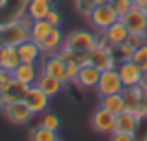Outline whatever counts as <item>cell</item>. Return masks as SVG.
Instances as JSON below:
<instances>
[{
  "instance_id": "11",
  "label": "cell",
  "mask_w": 147,
  "mask_h": 141,
  "mask_svg": "<svg viewBox=\"0 0 147 141\" xmlns=\"http://www.w3.org/2000/svg\"><path fill=\"white\" fill-rule=\"evenodd\" d=\"M23 102L28 105V108L36 115V114H43L47 108H49V102H50V96L47 93H43L36 84H31L28 86L24 96H23Z\"/></svg>"
},
{
  "instance_id": "24",
  "label": "cell",
  "mask_w": 147,
  "mask_h": 141,
  "mask_svg": "<svg viewBox=\"0 0 147 141\" xmlns=\"http://www.w3.org/2000/svg\"><path fill=\"white\" fill-rule=\"evenodd\" d=\"M113 59L116 60V64H121V62H126V60H131V55H133V47L126 41L123 43H118V45H107Z\"/></svg>"
},
{
  "instance_id": "29",
  "label": "cell",
  "mask_w": 147,
  "mask_h": 141,
  "mask_svg": "<svg viewBox=\"0 0 147 141\" xmlns=\"http://www.w3.org/2000/svg\"><path fill=\"white\" fill-rule=\"evenodd\" d=\"M75 7H76V11L82 16L88 17L90 12H92V9L95 7V4H94V0H75Z\"/></svg>"
},
{
  "instance_id": "31",
  "label": "cell",
  "mask_w": 147,
  "mask_h": 141,
  "mask_svg": "<svg viewBox=\"0 0 147 141\" xmlns=\"http://www.w3.org/2000/svg\"><path fill=\"white\" fill-rule=\"evenodd\" d=\"M45 21H47L52 28H61V24H62V14H61L55 7H52V9L49 11V14H47Z\"/></svg>"
},
{
  "instance_id": "28",
  "label": "cell",
  "mask_w": 147,
  "mask_h": 141,
  "mask_svg": "<svg viewBox=\"0 0 147 141\" xmlns=\"http://www.w3.org/2000/svg\"><path fill=\"white\" fill-rule=\"evenodd\" d=\"M40 124L45 126V127H49V129H52V131H59V127H61V119H59V115H55L54 112H47V110H45V112L42 114Z\"/></svg>"
},
{
  "instance_id": "37",
  "label": "cell",
  "mask_w": 147,
  "mask_h": 141,
  "mask_svg": "<svg viewBox=\"0 0 147 141\" xmlns=\"http://www.w3.org/2000/svg\"><path fill=\"white\" fill-rule=\"evenodd\" d=\"M113 0H94V4L95 5H99V4H111Z\"/></svg>"
},
{
  "instance_id": "35",
  "label": "cell",
  "mask_w": 147,
  "mask_h": 141,
  "mask_svg": "<svg viewBox=\"0 0 147 141\" xmlns=\"http://www.w3.org/2000/svg\"><path fill=\"white\" fill-rule=\"evenodd\" d=\"M12 78V74L9 72L7 69H4L2 65H0V84H4V83H7L9 79Z\"/></svg>"
},
{
  "instance_id": "14",
  "label": "cell",
  "mask_w": 147,
  "mask_h": 141,
  "mask_svg": "<svg viewBox=\"0 0 147 141\" xmlns=\"http://www.w3.org/2000/svg\"><path fill=\"white\" fill-rule=\"evenodd\" d=\"M40 65L38 64H28V62H21L14 70H12V78L16 81H21L28 86L36 84V79L40 76Z\"/></svg>"
},
{
  "instance_id": "16",
  "label": "cell",
  "mask_w": 147,
  "mask_h": 141,
  "mask_svg": "<svg viewBox=\"0 0 147 141\" xmlns=\"http://www.w3.org/2000/svg\"><path fill=\"white\" fill-rule=\"evenodd\" d=\"M100 36L106 40L107 45H118V43H123V41L128 40L130 31H128V28L125 26V23H123L121 19H118V21L113 23L104 33H100Z\"/></svg>"
},
{
  "instance_id": "32",
  "label": "cell",
  "mask_w": 147,
  "mask_h": 141,
  "mask_svg": "<svg viewBox=\"0 0 147 141\" xmlns=\"http://www.w3.org/2000/svg\"><path fill=\"white\" fill-rule=\"evenodd\" d=\"M66 64H67V83H73L76 79V74H78L82 65L75 60H66Z\"/></svg>"
},
{
  "instance_id": "8",
  "label": "cell",
  "mask_w": 147,
  "mask_h": 141,
  "mask_svg": "<svg viewBox=\"0 0 147 141\" xmlns=\"http://www.w3.org/2000/svg\"><path fill=\"white\" fill-rule=\"evenodd\" d=\"M88 64L95 65L100 70H107V69L118 67V64L113 59V55H111V52L107 48V43H106V40L102 36L99 38V45L94 50H90V53H88Z\"/></svg>"
},
{
  "instance_id": "3",
  "label": "cell",
  "mask_w": 147,
  "mask_h": 141,
  "mask_svg": "<svg viewBox=\"0 0 147 141\" xmlns=\"http://www.w3.org/2000/svg\"><path fill=\"white\" fill-rule=\"evenodd\" d=\"M119 19L118 12L114 11L113 4H99L92 9L90 16H88V21H90V26L94 28V31H97L99 35L104 33L113 23H116Z\"/></svg>"
},
{
  "instance_id": "40",
  "label": "cell",
  "mask_w": 147,
  "mask_h": 141,
  "mask_svg": "<svg viewBox=\"0 0 147 141\" xmlns=\"http://www.w3.org/2000/svg\"><path fill=\"white\" fill-rule=\"evenodd\" d=\"M145 79H147V74H145Z\"/></svg>"
},
{
  "instance_id": "26",
  "label": "cell",
  "mask_w": 147,
  "mask_h": 141,
  "mask_svg": "<svg viewBox=\"0 0 147 141\" xmlns=\"http://www.w3.org/2000/svg\"><path fill=\"white\" fill-rule=\"evenodd\" d=\"M30 139H33V141H57L61 138H59L57 131H52V129L40 124L30 132Z\"/></svg>"
},
{
  "instance_id": "33",
  "label": "cell",
  "mask_w": 147,
  "mask_h": 141,
  "mask_svg": "<svg viewBox=\"0 0 147 141\" xmlns=\"http://www.w3.org/2000/svg\"><path fill=\"white\" fill-rule=\"evenodd\" d=\"M126 43H130V45L133 47V50H135V48H138L140 45L147 43V35H131V33H130Z\"/></svg>"
},
{
  "instance_id": "13",
  "label": "cell",
  "mask_w": 147,
  "mask_h": 141,
  "mask_svg": "<svg viewBox=\"0 0 147 141\" xmlns=\"http://www.w3.org/2000/svg\"><path fill=\"white\" fill-rule=\"evenodd\" d=\"M100 72L102 70L97 69L95 65L92 64H83L78 70V74H76V79L73 81V84L82 88V90H95L97 88V83L100 79Z\"/></svg>"
},
{
  "instance_id": "20",
  "label": "cell",
  "mask_w": 147,
  "mask_h": 141,
  "mask_svg": "<svg viewBox=\"0 0 147 141\" xmlns=\"http://www.w3.org/2000/svg\"><path fill=\"white\" fill-rule=\"evenodd\" d=\"M62 47H64V35L61 28H52V31L40 43V48L43 53H59Z\"/></svg>"
},
{
  "instance_id": "21",
  "label": "cell",
  "mask_w": 147,
  "mask_h": 141,
  "mask_svg": "<svg viewBox=\"0 0 147 141\" xmlns=\"http://www.w3.org/2000/svg\"><path fill=\"white\" fill-rule=\"evenodd\" d=\"M52 0H30L28 7H26V16L31 21H38V19H45L49 11L52 9Z\"/></svg>"
},
{
  "instance_id": "4",
  "label": "cell",
  "mask_w": 147,
  "mask_h": 141,
  "mask_svg": "<svg viewBox=\"0 0 147 141\" xmlns=\"http://www.w3.org/2000/svg\"><path fill=\"white\" fill-rule=\"evenodd\" d=\"M123 98H125V105L128 112H133L138 117L147 115V90L142 84L133 86V88H125Z\"/></svg>"
},
{
  "instance_id": "23",
  "label": "cell",
  "mask_w": 147,
  "mask_h": 141,
  "mask_svg": "<svg viewBox=\"0 0 147 141\" xmlns=\"http://www.w3.org/2000/svg\"><path fill=\"white\" fill-rule=\"evenodd\" d=\"M21 64L19 53H18V47H11V45H4L2 52H0V65L4 69H7L12 74V70Z\"/></svg>"
},
{
  "instance_id": "10",
  "label": "cell",
  "mask_w": 147,
  "mask_h": 141,
  "mask_svg": "<svg viewBox=\"0 0 147 141\" xmlns=\"http://www.w3.org/2000/svg\"><path fill=\"white\" fill-rule=\"evenodd\" d=\"M119 19L125 23V26L131 35H147V11L133 5Z\"/></svg>"
},
{
  "instance_id": "2",
  "label": "cell",
  "mask_w": 147,
  "mask_h": 141,
  "mask_svg": "<svg viewBox=\"0 0 147 141\" xmlns=\"http://www.w3.org/2000/svg\"><path fill=\"white\" fill-rule=\"evenodd\" d=\"M99 38L100 35L94 29H76L64 36V48L78 53H90V50L99 45Z\"/></svg>"
},
{
  "instance_id": "27",
  "label": "cell",
  "mask_w": 147,
  "mask_h": 141,
  "mask_svg": "<svg viewBox=\"0 0 147 141\" xmlns=\"http://www.w3.org/2000/svg\"><path fill=\"white\" fill-rule=\"evenodd\" d=\"M131 60H133L135 64H138V65H140V69L147 74V43H144V45H140L138 48H135V50H133Z\"/></svg>"
},
{
  "instance_id": "17",
  "label": "cell",
  "mask_w": 147,
  "mask_h": 141,
  "mask_svg": "<svg viewBox=\"0 0 147 141\" xmlns=\"http://www.w3.org/2000/svg\"><path fill=\"white\" fill-rule=\"evenodd\" d=\"M138 120L140 117L133 112H121L116 115V126H114V132H130L137 136V129H138Z\"/></svg>"
},
{
  "instance_id": "12",
  "label": "cell",
  "mask_w": 147,
  "mask_h": 141,
  "mask_svg": "<svg viewBox=\"0 0 147 141\" xmlns=\"http://www.w3.org/2000/svg\"><path fill=\"white\" fill-rule=\"evenodd\" d=\"M118 72L121 76V81H123L125 88L138 86L144 81V78H145V72L140 69V65L135 64L133 60H126V62L118 64Z\"/></svg>"
},
{
  "instance_id": "6",
  "label": "cell",
  "mask_w": 147,
  "mask_h": 141,
  "mask_svg": "<svg viewBox=\"0 0 147 141\" xmlns=\"http://www.w3.org/2000/svg\"><path fill=\"white\" fill-rule=\"evenodd\" d=\"M123 90H125V84H123L121 76L118 72V67L107 69V70L100 72V79H99L97 88H95L99 98L106 96V95H113V93H123Z\"/></svg>"
},
{
  "instance_id": "9",
  "label": "cell",
  "mask_w": 147,
  "mask_h": 141,
  "mask_svg": "<svg viewBox=\"0 0 147 141\" xmlns=\"http://www.w3.org/2000/svg\"><path fill=\"white\" fill-rule=\"evenodd\" d=\"M4 114L7 117V120L14 126H26L31 122L33 119V112L28 108V105L23 102V100H18V102H12V103H7L4 108Z\"/></svg>"
},
{
  "instance_id": "15",
  "label": "cell",
  "mask_w": 147,
  "mask_h": 141,
  "mask_svg": "<svg viewBox=\"0 0 147 141\" xmlns=\"http://www.w3.org/2000/svg\"><path fill=\"white\" fill-rule=\"evenodd\" d=\"M30 0H5L4 7L0 9V23H7L18 17L26 16V7Z\"/></svg>"
},
{
  "instance_id": "7",
  "label": "cell",
  "mask_w": 147,
  "mask_h": 141,
  "mask_svg": "<svg viewBox=\"0 0 147 141\" xmlns=\"http://www.w3.org/2000/svg\"><path fill=\"white\" fill-rule=\"evenodd\" d=\"M90 126H92V129H94L97 134H100V136H111V134L114 132L116 115L99 105V107L94 110L92 117H90Z\"/></svg>"
},
{
  "instance_id": "19",
  "label": "cell",
  "mask_w": 147,
  "mask_h": 141,
  "mask_svg": "<svg viewBox=\"0 0 147 141\" xmlns=\"http://www.w3.org/2000/svg\"><path fill=\"white\" fill-rule=\"evenodd\" d=\"M64 84H66V83H62L61 79H57V78L47 74V72H40V76H38V79H36V86H38L43 93H47L50 98L57 96V95L62 91Z\"/></svg>"
},
{
  "instance_id": "25",
  "label": "cell",
  "mask_w": 147,
  "mask_h": 141,
  "mask_svg": "<svg viewBox=\"0 0 147 141\" xmlns=\"http://www.w3.org/2000/svg\"><path fill=\"white\" fill-rule=\"evenodd\" d=\"M50 31H52V26H50L45 19L33 21V24H31V40H33V41H36V43L40 45Z\"/></svg>"
},
{
  "instance_id": "1",
  "label": "cell",
  "mask_w": 147,
  "mask_h": 141,
  "mask_svg": "<svg viewBox=\"0 0 147 141\" xmlns=\"http://www.w3.org/2000/svg\"><path fill=\"white\" fill-rule=\"evenodd\" d=\"M31 24L33 21L28 16L0 23V41L4 45L19 47L21 43L31 40Z\"/></svg>"
},
{
  "instance_id": "36",
  "label": "cell",
  "mask_w": 147,
  "mask_h": 141,
  "mask_svg": "<svg viewBox=\"0 0 147 141\" xmlns=\"http://www.w3.org/2000/svg\"><path fill=\"white\" fill-rule=\"evenodd\" d=\"M133 5L135 7H140L144 11H147V0H133Z\"/></svg>"
},
{
  "instance_id": "38",
  "label": "cell",
  "mask_w": 147,
  "mask_h": 141,
  "mask_svg": "<svg viewBox=\"0 0 147 141\" xmlns=\"http://www.w3.org/2000/svg\"><path fill=\"white\" fill-rule=\"evenodd\" d=\"M4 4H5V0H0V9L4 7Z\"/></svg>"
},
{
  "instance_id": "22",
  "label": "cell",
  "mask_w": 147,
  "mask_h": 141,
  "mask_svg": "<svg viewBox=\"0 0 147 141\" xmlns=\"http://www.w3.org/2000/svg\"><path fill=\"white\" fill-rule=\"evenodd\" d=\"M99 105L109 112H113L114 115L121 114L126 110V105H125V98H123V93H113V95H106V96H100L99 98Z\"/></svg>"
},
{
  "instance_id": "30",
  "label": "cell",
  "mask_w": 147,
  "mask_h": 141,
  "mask_svg": "<svg viewBox=\"0 0 147 141\" xmlns=\"http://www.w3.org/2000/svg\"><path fill=\"white\" fill-rule=\"evenodd\" d=\"M113 7H114V11L118 12V16L121 17V16H125L131 7H133V0H113Z\"/></svg>"
},
{
  "instance_id": "18",
  "label": "cell",
  "mask_w": 147,
  "mask_h": 141,
  "mask_svg": "<svg viewBox=\"0 0 147 141\" xmlns=\"http://www.w3.org/2000/svg\"><path fill=\"white\" fill-rule=\"evenodd\" d=\"M18 53H19L21 62H28V64H38L42 55H43L40 45L33 40H28V41L21 43L18 47Z\"/></svg>"
},
{
  "instance_id": "5",
  "label": "cell",
  "mask_w": 147,
  "mask_h": 141,
  "mask_svg": "<svg viewBox=\"0 0 147 141\" xmlns=\"http://www.w3.org/2000/svg\"><path fill=\"white\" fill-rule=\"evenodd\" d=\"M38 65L42 72H47L61 79L62 83H67V64L59 53H43Z\"/></svg>"
},
{
  "instance_id": "34",
  "label": "cell",
  "mask_w": 147,
  "mask_h": 141,
  "mask_svg": "<svg viewBox=\"0 0 147 141\" xmlns=\"http://www.w3.org/2000/svg\"><path fill=\"white\" fill-rule=\"evenodd\" d=\"M137 136L135 134H130V132H113L109 136V139L113 141H133Z\"/></svg>"
},
{
  "instance_id": "39",
  "label": "cell",
  "mask_w": 147,
  "mask_h": 141,
  "mask_svg": "<svg viewBox=\"0 0 147 141\" xmlns=\"http://www.w3.org/2000/svg\"><path fill=\"white\" fill-rule=\"evenodd\" d=\"M2 48H4V43H2V41H0V52H2Z\"/></svg>"
}]
</instances>
